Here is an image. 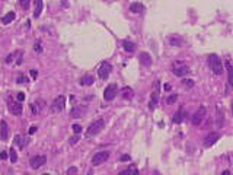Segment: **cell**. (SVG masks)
<instances>
[{"label":"cell","instance_id":"42","mask_svg":"<svg viewBox=\"0 0 233 175\" xmlns=\"http://www.w3.org/2000/svg\"><path fill=\"white\" fill-rule=\"evenodd\" d=\"M163 89H165V91H171L172 88H171V85H169V83H165V86H163Z\"/></svg>","mask_w":233,"mask_h":175},{"label":"cell","instance_id":"9","mask_svg":"<svg viewBox=\"0 0 233 175\" xmlns=\"http://www.w3.org/2000/svg\"><path fill=\"white\" fill-rule=\"evenodd\" d=\"M206 114H207V109H206V107H200V108H198V111H197V112L194 114V117H192V124H194V125H200L201 123H203V120H204Z\"/></svg>","mask_w":233,"mask_h":175},{"label":"cell","instance_id":"22","mask_svg":"<svg viewBox=\"0 0 233 175\" xmlns=\"http://www.w3.org/2000/svg\"><path fill=\"white\" fill-rule=\"evenodd\" d=\"M143 9H144V8H143V5H142V3H137V2H136V3H133V5L130 6V10H131L133 13H142Z\"/></svg>","mask_w":233,"mask_h":175},{"label":"cell","instance_id":"21","mask_svg":"<svg viewBox=\"0 0 233 175\" xmlns=\"http://www.w3.org/2000/svg\"><path fill=\"white\" fill-rule=\"evenodd\" d=\"M123 47H124V50L127 53H134L136 51V44L131 41H124L123 42Z\"/></svg>","mask_w":233,"mask_h":175},{"label":"cell","instance_id":"6","mask_svg":"<svg viewBox=\"0 0 233 175\" xmlns=\"http://www.w3.org/2000/svg\"><path fill=\"white\" fill-rule=\"evenodd\" d=\"M108 158H109V152H98V153L93 155V158H92V165H93V167H98L101 164H104Z\"/></svg>","mask_w":233,"mask_h":175},{"label":"cell","instance_id":"19","mask_svg":"<svg viewBox=\"0 0 233 175\" xmlns=\"http://www.w3.org/2000/svg\"><path fill=\"white\" fill-rule=\"evenodd\" d=\"M184 117H185V114H184V108L181 107V108H179V111L175 114L174 123H175V124H181V123H182V120H184Z\"/></svg>","mask_w":233,"mask_h":175},{"label":"cell","instance_id":"15","mask_svg":"<svg viewBox=\"0 0 233 175\" xmlns=\"http://www.w3.org/2000/svg\"><path fill=\"white\" fill-rule=\"evenodd\" d=\"M13 143H15L16 146H19L21 149H24V147H25V144L28 143V140L25 139V136H24V134H16V136H15V139H13Z\"/></svg>","mask_w":233,"mask_h":175},{"label":"cell","instance_id":"44","mask_svg":"<svg viewBox=\"0 0 233 175\" xmlns=\"http://www.w3.org/2000/svg\"><path fill=\"white\" fill-rule=\"evenodd\" d=\"M232 112H233V104H232Z\"/></svg>","mask_w":233,"mask_h":175},{"label":"cell","instance_id":"20","mask_svg":"<svg viewBox=\"0 0 233 175\" xmlns=\"http://www.w3.org/2000/svg\"><path fill=\"white\" fill-rule=\"evenodd\" d=\"M93 82H95V79H93V76L88 75V76H85V77H82L79 83L82 85V86H89V85H92V83H93Z\"/></svg>","mask_w":233,"mask_h":175},{"label":"cell","instance_id":"23","mask_svg":"<svg viewBox=\"0 0 233 175\" xmlns=\"http://www.w3.org/2000/svg\"><path fill=\"white\" fill-rule=\"evenodd\" d=\"M169 44H171V45H176V47H181L184 42L179 37H171V38H169Z\"/></svg>","mask_w":233,"mask_h":175},{"label":"cell","instance_id":"36","mask_svg":"<svg viewBox=\"0 0 233 175\" xmlns=\"http://www.w3.org/2000/svg\"><path fill=\"white\" fill-rule=\"evenodd\" d=\"M16 98H18V101H19V102H22V101L25 99V93H24V92H19Z\"/></svg>","mask_w":233,"mask_h":175},{"label":"cell","instance_id":"18","mask_svg":"<svg viewBox=\"0 0 233 175\" xmlns=\"http://www.w3.org/2000/svg\"><path fill=\"white\" fill-rule=\"evenodd\" d=\"M15 18H16V13H15V12H8V13L3 16L2 22H3L5 25H8V24H10L12 21H15Z\"/></svg>","mask_w":233,"mask_h":175},{"label":"cell","instance_id":"43","mask_svg":"<svg viewBox=\"0 0 233 175\" xmlns=\"http://www.w3.org/2000/svg\"><path fill=\"white\" fill-rule=\"evenodd\" d=\"M35 131H37V127H31V128H29V134H34Z\"/></svg>","mask_w":233,"mask_h":175},{"label":"cell","instance_id":"24","mask_svg":"<svg viewBox=\"0 0 233 175\" xmlns=\"http://www.w3.org/2000/svg\"><path fill=\"white\" fill-rule=\"evenodd\" d=\"M139 174V171H137V168L134 167H130L127 171H123V172H120V175H137Z\"/></svg>","mask_w":233,"mask_h":175},{"label":"cell","instance_id":"10","mask_svg":"<svg viewBox=\"0 0 233 175\" xmlns=\"http://www.w3.org/2000/svg\"><path fill=\"white\" fill-rule=\"evenodd\" d=\"M47 162V156H34V158H31V160H29V165H31V168L32 169H38V168H41L44 164Z\"/></svg>","mask_w":233,"mask_h":175},{"label":"cell","instance_id":"29","mask_svg":"<svg viewBox=\"0 0 233 175\" xmlns=\"http://www.w3.org/2000/svg\"><path fill=\"white\" fill-rule=\"evenodd\" d=\"M19 3H21V8L24 9V10H28L29 5H31V0H19Z\"/></svg>","mask_w":233,"mask_h":175},{"label":"cell","instance_id":"37","mask_svg":"<svg viewBox=\"0 0 233 175\" xmlns=\"http://www.w3.org/2000/svg\"><path fill=\"white\" fill-rule=\"evenodd\" d=\"M31 108H32V114H38V112H40V108H38L35 104H31Z\"/></svg>","mask_w":233,"mask_h":175},{"label":"cell","instance_id":"8","mask_svg":"<svg viewBox=\"0 0 233 175\" xmlns=\"http://www.w3.org/2000/svg\"><path fill=\"white\" fill-rule=\"evenodd\" d=\"M8 108H9V112L13 114V115H21L22 114V105H21L19 101H9Z\"/></svg>","mask_w":233,"mask_h":175},{"label":"cell","instance_id":"30","mask_svg":"<svg viewBox=\"0 0 233 175\" xmlns=\"http://www.w3.org/2000/svg\"><path fill=\"white\" fill-rule=\"evenodd\" d=\"M16 82H18V83H28V77H25L24 75H21L16 79Z\"/></svg>","mask_w":233,"mask_h":175},{"label":"cell","instance_id":"32","mask_svg":"<svg viewBox=\"0 0 233 175\" xmlns=\"http://www.w3.org/2000/svg\"><path fill=\"white\" fill-rule=\"evenodd\" d=\"M79 139H80V136H79V134L76 133L75 136H73V137H72V139L69 140V142H70V144H75V143H77V142H79Z\"/></svg>","mask_w":233,"mask_h":175},{"label":"cell","instance_id":"35","mask_svg":"<svg viewBox=\"0 0 233 175\" xmlns=\"http://www.w3.org/2000/svg\"><path fill=\"white\" fill-rule=\"evenodd\" d=\"M73 131H75V133H77V134L82 133V127H80L79 124H75V125H73Z\"/></svg>","mask_w":233,"mask_h":175},{"label":"cell","instance_id":"3","mask_svg":"<svg viewBox=\"0 0 233 175\" xmlns=\"http://www.w3.org/2000/svg\"><path fill=\"white\" fill-rule=\"evenodd\" d=\"M172 72H174L175 76L182 77V76H187L190 73V67L187 66L184 61H175L174 66H172Z\"/></svg>","mask_w":233,"mask_h":175},{"label":"cell","instance_id":"34","mask_svg":"<svg viewBox=\"0 0 233 175\" xmlns=\"http://www.w3.org/2000/svg\"><path fill=\"white\" fill-rule=\"evenodd\" d=\"M16 54H18V51H16V53H12V54H9L8 57H6V63H10V61H13Z\"/></svg>","mask_w":233,"mask_h":175},{"label":"cell","instance_id":"39","mask_svg":"<svg viewBox=\"0 0 233 175\" xmlns=\"http://www.w3.org/2000/svg\"><path fill=\"white\" fill-rule=\"evenodd\" d=\"M130 156H128V155H123V156H121V162H128V160H130Z\"/></svg>","mask_w":233,"mask_h":175},{"label":"cell","instance_id":"11","mask_svg":"<svg viewBox=\"0 0 233 175\" xmlns=\"http://www.w3.org/2000/svg\"><path fill=\"white\" fill-rule=\"evenodd\" d=\"M219 139H220V134L219 133H216V131H214V133H208L207 136H206V139H204V146H206V147H211Z\"/></svg>","mask_w":233,"mask_h":175},{"label":"cell","instance_id":"41","mask_svg":"<svg viewBox=\"0 0 233 175\" xmlns=\"http://www.w3.org/2000/svg\"><path fill=\"white\" fill-rule=\"evenodd\" d=\"M31 76H32L34 79H37V76H38V72H37V70H31Z\"/></svg>","mask_w":233,"mask_h":175},{"label":"cell","instance_id":"40","mask_svg":"<svg viewBox=\"0 0 233 175\" xmlns=\"http://www.w3.org/2000/svg\"><path fill=\"white\" fill-rule=\"evenodd\" d=\"M76 172H77V168H75V167H72L67 171V174H76Z\"/></svg>","mask_w":233,"mask_h":175},{"label":"cell","instance_id":"31","mask_svg":"<svg viewBox=\"0 0 233 175\" xmlns=\"http://www.w3.org/2000/svg\"><path fill=\"white\" fill-rule=\"evenodd\" d=\"M178 99V95H176V93H175V95H171V96H169V98H168V104H169V105H171V104H174L175 101Z\"/></svg>","mask_w":233,"mask_h":175},{"label":"cell","instance_id":"17","mask_svg":"<svg viewBox=\"0 0 233 175\" xmlns=\"http://www.w3.org/2000/svg\"><path fill=\"white\" fill-rule=\"evenodd\" d=\"M85 114V108L82 107H75V108L70 111V117H73V118H79V117H82Z\"/></svg>","mask_w":233,"mask_h":175},{"label":"cell","instance_id":"38","mask_svg":"<svg viewBox=\"0 0 233 175\" xmlns=\"http://www.w3.org/2000/svg\"><path fill=\"white\" fill-rule=\"evenodd\" d=\"M5 159H8V153L6 152H0V160H5Z\"/></svg>","mask_w":233,"mask_h":175},{"label":"cell","instance_id":"28","mask_svg":"<svg viewBox=\"0 0 233 175\" xmlns=\"http://www.w3.org/2000/svg\"><path fill=\"white\" fill-rule=\"evenodd\" d=\"M133 95H134V92L131 91V89H128V88H127V89L124 91V93H123L124 99H131V98H133Z\"/></svg>","mask_w":233,"mask_h":175},{"label":"cell","instance_id":"16","mask_svg":"<svg viewBox=\"0 0 233 175\" xmlns=\"http://www.w3.org/2000/svg\"><path fill=\"white\" fill-rule=\"evenodd\" d=\"M34 5H35V9H34V18H40L42 12V8H44V3L42 0H34Z\"/></svg>","mask_w":233,"mask_h":175},{"label":"cell","instance_id":"2","mask_svg":"<svg viewBox=\"0 0 233 175\" xmlns=\"http://www.w3.org/2000/svg\"><path fill=\"white\" fill-rule=\"evenodd\" d=\"M104 127H105V121L99 118V120H96L93 124L89 125V128H88V131H86V136L88 137H92V136H96L98 133H101L102 130H104Z\"/></svg>","mask_w":233,"mask_h":175},{"label":"cell","instance_id":"5","mask_svg":"<svg viewBox=\"0 0 233 175\" xmlns=\"http://www.w3.org/2000/svg\"><path fill=\"white\" fill-rule=\"evenodd\" d=\"M66 107V98L63 96V95H60L57 96L54 102H53V105H51V109L54 111V112H60V111H63Z\"/></svg>","mask_w":233,"mask_h":175},{"label":"cell","instance_id":"13","mask_svg":"<svg viewBox=\"0 0 233 175\" xmlns=\"http://www.w3.org/2000/svg\"><path fill=\"white\" fill-rule=\"evenodd\" d=\"M140 64H143V66H146V67H150L152 64H153V60H152V56H150L149 53H140Z\"/></svg>","mask_w":233,"mask_h":175},{"label":"cell","instance_id":"7","mask_svg":"<svg viewBox=\"0 0 233 175\" xmlns=\"http://www.w3.org/2000/svg\"><path fill=\"white\" fill-rule=\"evenodd\" d=\"M116 92H118V86L115 83L109 85L108 88H105V92H104V99L105 101H112L115 98Z\"/></svg>","mask_w":233,"mask_h":175},{"label":"cell","instance_id":"12","mask_svg":"<svg viewBox=\"0 0 233 175\" xmlns=\"http://www.w3.org/2000/svg\"><path fill=\"white\" fill-rule=\"evenodd\" d=\"M0 139H2L3 142H6L9 139V125L5 120L0 121Z\"/></svg>","mask_w":233,"mask_h":175},{"label":"cell","instance_id":"26","mask_svg":"<svg viewBox=\"0 0 233 175\" xmlns=\"http://www.w3.org/2000/svg\"><path fill=\"white\" fill-rule=\"evenodd\" d=\"M227 70H229V76H227V79H229V83H230V86L233 88V67L229 64V66H227Z\"/></svg>","mask_w":233,"mask_h":175},{"label":"cell","instance_id":"27","mask_svg":"<svg viewBox=\"0 0 233 175\" xmlns=\"http://www.w3.org/2000/svg\"><path fill=\"white\" fill-rule=\"evenodd\" d=\"M182 85L184 86H187L188 89H191V88H194V80H191V79H182Z\"/></svg>","mask_w":233,"mask_h":175},{"label":"cell","instance_id":"1","mask_svg":"<svg viewBox=\"0 0 233 175\" xmlns=\"http://www.w3.org/2000/svg\"><path fill=\"white\" fill-rule=\"evenodd\" d=\"M208 66H210V69L216 75H222L223 73V63H222V58L219 57L217 54H210L208 56Z\"/></svg>","mask_w":233,"mask_h":175},{"label":"cell","instance_id":"14","mask_svg":"<svg viewBox=\"0 0 233 175\" xmlns=\"http://www.w3.org/2000/svg\"><path fill=\"white\" fill-rule=\"evenodd\" d=\"M159 83H156V89H155V92L152 93V101H150V104H149V108L150 109H155L156 108V105H158V102H159Z\"/></svg>","mask_w":233,"mask_h":175},{"label":"cell","instance_id":"4","mask_svg":"<svg viewBox=\"0 0 233 175\" xmlns=\"http://www.w3.org/2000/svg\"><path fill=\"white\" fill-rule=\"evenodd\" d=\"M111 72H112V66L105 61V63H102V66L99 67V70H98V76H99L102 80H105V79H108L109 77Z\"/></svg>","mask_w":233,"mask_h":175},{"label":"cell","instance_id":"33","mask_svg":"<svg viewBox=\"0 0 233 175\" xmlns=\"http://www.w3.org/2000/svg\"><path fill=\"white\" fill-rule=\"evenodd\" d=\"M34 50L37 51V53H42V47H41V42L37 41V44L34 45Z\"/></svg>","mask_w":233,"mask_h":175},{"label":"cell","instance_id":"25","mask_svg":"<svg viewBox=\"0 0 233 175\" xmlns=\"http://www.w3.org/2000/svg\"><path fill=\"white\" fill-rule=\"evenodd\" d=\"M9 156H10V160H12V164H15L18 160V155H16V150L13 149V147H10V150H9Z\"/></svg>","mask_w":233,"mask_h":175}]
</instances>
